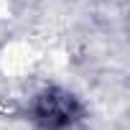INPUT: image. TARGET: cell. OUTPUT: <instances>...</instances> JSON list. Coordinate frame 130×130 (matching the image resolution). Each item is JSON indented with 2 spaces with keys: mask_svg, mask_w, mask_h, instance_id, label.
Returning <instances> with one entry per match:
<instances>
[{
  "mask_svg": "<svg viewBox=\"0 0 130 130\" xmlns=\"http://www.w3.org/2000/svg\"><path fill=\"white\" fill-rule=\"evenodd\" d=\"M74 100L67 94H56V92H46L38 100L36 107V120L46 127V130H61L67 127L74 117Z\"/></svg>",
  "mask_w": 130,
  "mask_h": 130,
  "instance_id": "cell-1",
  "label": "cell"
}]
</instances>
